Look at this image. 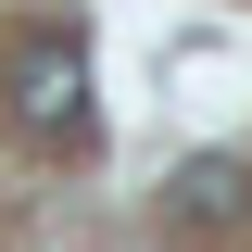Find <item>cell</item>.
Returning a JSON list of instances; mask_svg holds the SVG:
<instances>
[{
    "label": "cell",
    "mask_w": 252,
    "mask_h": 252,
    "mask_svg": "<svg viewBox=\"0 0 252 252\" xmlns=\"http://www.w3.org/2000/svg\"><path fill=\"white\" fill-rule=\"evenodd\" d=\"M164 240L177 252H240L252 240V177L227 152H189L177 177H164Z\"/></svg>",
    "instance_id": "2"
},
{
    "label": "cell",
    "mask_w": 252,
    "mask_h": 252,
    "mask_svg": "<svg viewBox=\"0 0 252 252\" xmlns=\"http://www.w3.org/2000/svg\"><path fill=\"white\" fill-rule=\"evenodd\" d=\"M0 114L38 152H89V51H76V26H26L0 51Z\"/></svg>",
    "instance_id": "1"
}]
</instances>
